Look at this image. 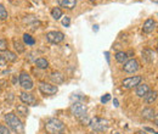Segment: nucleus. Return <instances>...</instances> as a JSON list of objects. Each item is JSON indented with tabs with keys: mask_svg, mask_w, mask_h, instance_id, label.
<instances>
[{
	"mask_svg": "<svg viewBox=\"0 0 158 134\" xmlns=\"http://www.w3.org/2000/svg\"><path fill=\"white\" fill-rule=\"evenodd\" d=\"M45 129L50 134H62L64 132V124L57 118H50L45 124Z\"/></svg>",
	"mask_w": 158,
	"mask_h": 134,
	"instance_id": "1",
	"label": "nucleus"
},
{
	"mask_svg": "<svg viewBox=\"0 0 158 134\" xmlns=\"http://www.w3.org/2000/svg\"><path fill=\"white\" fill-rule=\"evenodd\" d=\"M94 31L98 32V31H99V26H94Z\"/></svg>",
	"mask_w": 158,
	"mask_h": 134,
	"instance_id": "33",
	"label": "nucleus"
},
{
	"mask_svg": "<svg viewBox=\"0 0 158 134\" xmlns=\"http://www.w3.org/2000/svg\"><path fill=\"white\" fill-rule=\"evenodd\" d=\"M71 112H72V115H74L76 117L81 118L86 114V106L84 104H81V102H74L71 106Z\"/></svg>",
	"mask_w": 158,
	"mask_h": 134,
	"instance_id": "4",
	"label": "nucleus"
},
{
	"mask_svg": "<svg viewBox=\"0 0 158 134\" xmlns=\"http://www.w3.org/2000/svg\"><path fill=\"white\" fill-rule=\"evenodd\" d=\"M89 1H91V2H95V1H96V0H89Z\"/></svg>",
	"mask_w": 158,
	"mask_h": 134,
	"instance_id": "35",
	"label": "nucleus"
},
{
	"mask_svg": "<svg viewBox=\"0 0 158 134\" xmlns=\"http://www.w3.org/2000/svg\"><path fill=\"white\" fill-rule=\"evenodd\" d=\"M50 79H51L54 83H56V84H61V83H63L64 77L62 76V73H60V72H54V73H51Z\"/></svg>",
	"mask_w": 158,
	"mask_h": 134,
	"instance_id": "17",
	"label": "nucleus"
},
{
	"mask_svg": "<svg viewBox=\"0 0 158 134\" xmlns=\"http://www.w3.org/2000/svg\"><path fill=\"white\" fill-rule=\"evenodd\" d=\"M57 2H59L60 6L68 9V10H72L77 5V0H57Z\"/></svg>",
	"mask_w": 158,
	"mask_h": 134,
	"instance_id": "13",
	"label": "nucleus"
},
{
	"mask_svg": "<svg viewBox=\"0 0 158 134\" xmlns=\"http://www.w3.org/2000/svg\"><path fill=\"white\" fill-rule=\"evenodd\" d=\"M39 90L44 94V95H54L57 93L59 88L56 85H51L49 83H45V82H41L39 84Z\"/></svg>",
	"mask_w": 158,
	"mask_h": 134,
	"instance_id": "6",
	"label": "nucleus"
},
{
	"mask_svg": "<svg viewBox=\"0 0 158 134\" xmlns=\"http://www.w3.org/2000/svg\"><path fill=\"white\" fill-rule=\"evenodd\" d=\"M23 41H24V44H27V45H34V44H35V39L33 38L31 34H27V33L23 34Z\"/></svg>",
	"mask_w": 158,
	"mask_h": 134,
	"instance_id": "22",
	"label": "nucleus"
},
{
	"mask_svg": "<svg viewBox=\"0 0 158 134\" xmlns=\"http://www.w3.org/2000/svg\"><path fill=\"white\" fill-rule=\"evenodd\" d=\"M142 58H143L146 62L151 63V62L155 61V53H153L151 49H143V50H142Z\"/></svg>",
	"mask_w": 158,
	"mask_h": 134,
	"instance_id": "12",
	"label": "nucleus"
},
{
	"mask_svg": "<svg viewBox=\"0 0 158 134\" xmlns=\"http://www.w3.org/2000/svg\"><path fill=\"white\" fill-rule=\"evenodd\" d=\"M156 26H157V23H156V21H155V19H148L145 23H143L142 31H143L145 33H151V32H153V31H155Z\"/></svg>",
	"mask_w": 158,
	"mask_h": 134,
	"instance_id": "11",
	"label": "nucleus"
},
{
	"mask_svg": "<svg viewBox=\"0 0 158 134\" xmlns=\"http://www.w3.org/2000/svg\"><path fill=\"white\" fill-rule=\"evenodd\" d=\"M35 65H37L38 68H41V70H45V68L49 67V62L46 61V58H37L35 60Z\"/></svg>",
	"mask_w": 158,
	"mask_h": 134,
	"instance_id": "18",
	"label": "nucleus"
},
{
	"mask_svg": "<svg viewBox=\"0 0 158 134\" xmlns=\"http://www.w3.org/2000/svg\"><path fill=\"white\" fill-rule=\"evenodd\" d=\"M14 46H15V49L17 50V53H23V51H24L23 44L21 43L20 40H17V39H14Z\"/></svg>",
	"mask_w": 158,
	"mask_h": 134,
	"instance_id": "24",
	"label": "nucleus"
},
{
	"mask_svg": "<svg viewBox=\"0 0 158 134\" xmlns=\"http://www.w3.org/2000/svg\"><path fill=\"white\" fill-rule=\"evenodd\" d=\"M7 16H9V14H7L6 9L4 7V5L0 4V19H6Z\"/></svg>",
	"mask_w": 158,
	"mask_h": 134,
	"instance_id": "25",
	"label": "nucleus"
},
{
	"mask_svg": "<svg viewBox=\"0 0 158 134\" xmlns=\"http://www.w3.org/2000/svg\"><path fill=\"white\" fill-rule=\"evenodd\" d=\"M143 97H145V101H146L147 104H153V102L156 101V99H157V92L150 90Z\"/></svg>",
	"mask_w": 158,
	"mask_h": 134,
	"instance_id": "16",
	"label": "nucleus"
},
{
	"mask_svg": "<svg viewBox=\"0 0 158 134\" xmlns=\"http://www.w3.org/2000/svg\"><path fill=\"white\" fill-rule=\"evenodd\" d=\"M110 99H111L110 94H106L105 96H102V97H101V102H102V104H106L107 101H110Z\"/></svg>",
	"mask_w": 158,
	"mask_h": 134,
	"instance_id": "29",
	"label": "nucleus"
},
{
	"mask_svg": "<svg viewBox=\"0 0 158 134\" xmlns=\"http://www.w3.org/2000/svg\"><path fill=\"white\" fill-rule=\"evenodd\" d=\"M89 126H90V128L94 131V132H103L105 129H107V121H105V119H102V118H99V117H95V118H93L89 123H88Z\"/></svg>",
	"mask_w": 158,
	"mask_h": 134,
	"instance_id": "3",
	"label": "nucleus"
},
{
	"mask_svg": "<svg viewBox=\"0 0 158 134\" xmlns=\"http://www.w3.org/2000/svg\"><path fill=\"white\" fill-rule=\"evenodd\" d=\"M141 80H142V77L141 76L129 77V78H125V79L122 82V84H123V87H124L125 89H131V88H134V87H138L139 84L141 83Z\"/></svg>",
	"mask_w": 158,
	"mask_h": 134,
	"instance_id": "5",
	"label": "nucleus"
},
{
	"mask_svg": "<svg viewBox=\"0 0 158 134\" xmlns=\"http://www.w3.org/2000/svg\"><path fill=\"white\" fill-rule=\"evenodd\" d=\"M5 121L9 124V127L11 129H14L16 133H23V123L15 114H6Z\"/></svg>",
	"mask_w": 158,
	"mask_h": 134,
	"instance_id": "2",
	"label": "nucleus"
},
{
	"mask_svg": "<svg viewBox=\"0 0 158 134\" xmlns=\"http://www.w3.org/2000/svg\"><path fill=\"white\" fill-rule=\"evenodd\" d=\"M139 68H140L139 61L135 60V58H131V60L127 61V62L124 63V66H123V70H124L125 72H128V73H134V72L138 71Z\"/></svg>",
	"mask_w": 158,
	"mask_h": 134,
	"instance_id": "9",
	"label": "nucleus"
},
{
	"mask_svg": "<svg viewBox=\"0 0 158 134\" xmlns=\"http://www.w3.org/2000/svg\"><path fill=\"white\" fill-rule=\"evenodd\" d=\"M20 84L21 87L26 90H31L33 88V80L29 77V75L26 73V72H22L20 75Z\"/></svg>",
	"mask_w": 158,
	"mask_h": 134,
	"instance_id": "7",
	"label": "nucleus"
},
{
	"mask_svg": "<svg viewBox=\"0 0 158 134\" xmlns=\"http://www.w3.org/2000/svg\"><path fill=\"white\" fill-rule=\"evenodd\" d=\"M46 39H48V41H50L52 44H59V43H61L64 39V34L62 32H59V31L49 32L46 34Z\"/></svg>",
	"mask_w": 158,
	"mask_h": 134,
	"instance_id": "8",
	"label": "nucleus"
},
{
	"mask_svg": "<svg viewBox=\"0 0 158 134\" xmlns=\"http://www.w3.org/2000/svg\"><path fill=\"white\" fill-rule=\"evenodd\" d=\"M20 99L22 100V102H24V104H27V105L34 106V105L37 104V100H35L34 95H33V94H29V93H26V92L21 93Z\"/></svg>",
	"mask_w": 158,
	"mask_h": 134,
	"instance_id": "10",
	"label": "nucleus"
},
{
	"mask_svg": "<svg viewBox=\"0 0 158 134\" xmlns=\"http://www.w3.org/2000/svg\"><path fill=\"white\" fill-rule=\"evenodd\" d=\"M143 132H151L153 134H157V131H153L152 128H143Z\"/></svg>",
	"mask_w": 158,
	"mask_h": 134,
	"instance_id": "31",
	"label": "nucleus"
},
{
	"mask_svg": "<svg viewBox=\"0 0 158 134\" xmlns=\"http://www.w3.org/2000/svg\"><path fill=\"white\" fill-rule=\"evenodd\" d=\"M0 134H10V129L6 126L0 124Z\"/></svg>",
	"mask_w": 158,
	"mask_h": 134,
	"instance_id": "27",
	"label": "nucleus"
},
{
	"mask_svg": "<svg viewBox=\"0 0 158 134\" xmlns=\"http://www.w3.org/2000/svg\"><path fill=\"white\" fill-rule=\"evenodd\" d=\"M2 58H5V61H6V62H7V61H9V62H15V61L17 60V55L7 50V51H5V55H4Z\"/></svg>",
	"mask_w": 158,
	"mask_h": 134,
	"instance_id": "19",
	"label": "nucleus"
},
{
	"mask_svg": "<svg viewBox=\"0 0 158 134\" xmlns=\"http://www.w3.org/2000/svg\"><path fill=\"white\" fill-rule=\"evenodd\" d=\"M51 16L55 19H60L62 17V11L60 10L59 7H54V9L51 10Z\"/></svg>",
	"mask_w": 158,
	"mask_h": 134,
	"instance_id": "23",
	"label": "nucleus"
},
{
	"mask_svg": "<svg viewBox=\"0 0 158 134\" xmlns=\"http://www.w3.org/2000/svg\"><path fill=\"white\" fill-rule=\"evenodd\" d=\"M6 65V61H5V58H2V56H0V67H4Z\"/></svg>",
	"mask_w": 158,
	"mask_h": 134,
	"instance_id": "30",
	"label": "nucleus"
},
{
	"mask_svg": "<svg viewBox=\"0 0 158 134\" xmlns=\"http://www.w3.org/2000/svg\"><path fill=\"white\" fill-rule=\"evenodd\" d=\"M113 102H114V106H118V100H114Z\"/></svg>",
	"mask_w": 158,
	"mask_h": 134,
	"instance_id": "34",
	"label": "nucleus"
},
{
	"mask_svg": "<svg viewBox=\"0 0 158 134\" xmlns=\"http://www.w3.org/2000/svg\"><path fill=\"white\" fill-rule=\"evenodd\" d=\"M136 134H147V133L143 132V131H139V132H136Z\"/></svg>",
	"mask_w": 158,
	"mask_h": 134,
	"instance_id": "32",
	"label": "nucleus"
},
{
	"mask_svg": "<svg viewBox=\"0 0 158 134\" xmlns=\"http://www.w3.org/2000/svg\"><path fill=\"white\" fill-rule=\"evenodd\" d=\"M16 111H17V115L22 116V117H27V115H28V109L24 105H19L16 107Z\"/></svg>",
	"mask_w": 158,
	"mask_h": 134,
	"instance_id": "21",
	"label": "nucleus"
},
{
	"mask_svg": "<svg viewBox=\"0 0 158 134\" xmlns=\"http://www.w3.org/2000/svg\"><path fill=\"white\" fill-rule=\"evenodd\" d=\"M7 50V41L5 39L0 38V51H6Z\"/></svg>",
	"mask_w": 158,
	"mask_h": 134,
	"instance_id": "26",
	"label": "nucleus"
},
{
	"mask_svg": "<svg viewBox=\"0 0 158 134\" xmlns=\"http://www.w3.org/2000/svg\"><path fill=\"white\" fill-rule=\"evenodd\" d=\"M142 117L146 118V119H156L157 116H156V111L151 107H147V109H143L142 110Z\"/></svg>",
	"mask_w": 158,
	"mask_h": 134,
	"instance_id": "14",
	"label": "nucleus"
},
{
	"mask_svg": "<svg viewBox=\"0 0 158 134\" xmlns=\"http://www.w3.org/2000/svg\"><path fill=\"white\" fill-rule=\"evenodd\" d=\"M116 60L120 62V63H124V62H127V60H128V54L127 53H124V51H119L116 54Z\"/></svg>",
	"mask_w": 158,
	"mask_h": 134,
	"instance_id": "20",
	"label": "nucleus"
},
{
	"mask_svg": "<svg viewBox=\"0 0 158 134\" xmlns=\"http://www.w3.org/2000/svg\"><path fill=\"white\" fill-rule=\"evenodd\" d=\"M148 92H150V87L147 84H139L136 87V95L140 97H143Z\"/></svg>",
	"mask_w": 158,
	"mask_h": 134,
	"instance_id": "15",
	"label": "nucleus"
},
{
	"mask_svg": "<svg viewBox=\"0 0 158 134\" xmlns=\"http://www.w3.org/2000/svg\"><path fill=\"white\" fill-rule=\"evenodd\" d=\"M62 24L64 26V27H69V24H71V19H69V17H63V19H62Z\"/></svg>",
	"mask_w": 158,
	"mask_h": 134,
	"instance_id": "28",
	"label": "nucleus"
}]
</instances>
